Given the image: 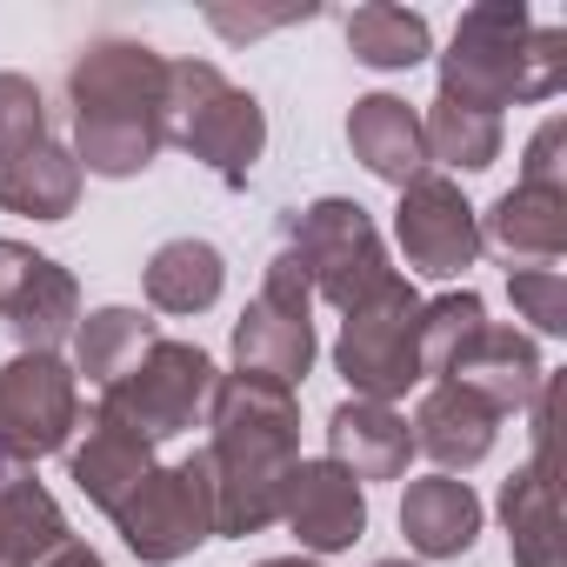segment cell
Masks as SVG:
<instances>
[{"label":"cell","instance_id":"obj_18","mask_svg":"<svg viewBox=\"0 0 567 567\" xmlns=\"http://www.w3.org/2000/svg\"><path fill=\"white\" fill-rule=\"evenodd\" d=\"M328 461L348 467L361 487L368 481H401L408 461H414V434L394 408L381 401H341L328 414Z\"/></svg>","mask_w":567,"mask_h":567},{"label":"cell","instance_id":"obj_22","mask_svg":"<svg viewBox=\"0 0 567 567\" xmlns=\"http://www.w3.org/2000/svg\"><path fill=\"white\" fill-rule=\"evenodd\" d=\"M501 520L514 567H560V501H554V454H534L501 487Z\"/></svg>","mask_w":567,"mask_h":567},{"label":"cell","instance_id":"obj_34","mask_svg":"<svg viewBox=\"0 0 567 567\" xmlns=\"http://www.w3.org/2000/svg\"><path fill=\"white\" fill-rule=\"evenodd\" d=\"M41 567H107V560H101L94 547H81V540H61V547H54Z\"/></svg>","mask_w":567,"mask_h":567},{"label":"cell","instance_id":"obj_16","mask_svg":"<svg viewBox=\"0 0 567 567\" xmlns=\"http://www.w3.org/2000/svg\"><path fill=\"white\" fill-rule=\"evenodd\" d=\"M501 247L507 260H527V267H554L567 254V187H540V181H520L507 187L487 214H481V247Z\"/></svg>","mask_w":567,"mask_h":567},{"label":"cell","instance_id":"obj_17","mask_svg":"<svg viewBox=\"0 0 567 567\" xmlns=\"http://www.w3.org/2000/svg\"><path fill=\"white\" fill-rule=\"evenodd\" d=\"M494 427H501V414H487V408H481L467 388H454V381H434V388L421 394L414 421H408L414 447H421L427 461H441V474H467L474 461H487V454H494Z\"/></svg>","mask_w":567,"mask_h":567},{"label":"cell","instance_id":"obj_24","mask_svg":"<svg viewBox=\"0 0 567 567\" xmlns=\"http://www.w3.org/2000/svg\"><path fill=\"white\" fill-rule=\"evenodd\" d=\"M154 341H161L154 315H141V308H101V315H87V321L74 328V374H87V381L107 394L121 374L141 368V354H147Z\"/></svg>","mask_w":567,"mask_h":567},{"label":"cell","instance_id":"obj_10","mask_svg":"<svg viewBox=\"0 0 567 567\" xmlns=\"http://www.w3.org/2000/svg\"><path fill=\"white\" fill-rule=\"evenodd\" d=\"M81 427V381L61 354H14L0 368V447L21 461L61 454Z\"/></svg>","mask_w":567,"mask_h":567},{"label":"cell","instance_id":"obj_23","mask_svg":"<svg viewBox=\"0 0 567 567\" xmlns=\"http://www.w3.org/2000/svg\"><path fill=\"white\" fill-rule=\"evenodd\" d=\"M227 288V260L214 240H161L154 260H147V308L154 315H207Z\"/></svg>","mask_w":567,"mask_h":567},{"label":"cell","instance_id":"obj_29","mask_svg":"<svg viewBox=\"0 0 567 567\" xmlns=\"http://www.w3.org/2000/svg\"><path fill=\"white\" fill-rule=\"evenodd\" d=\"M507 301L520 308V321H534V334H567V274L560 267H514Z\"/></svg>","mask_w":567,"mask_h":567},{"label":"cell","instance_id":"obj_25","mask_svg":"<svg viewBox=\"0 0 567 567\" xmlns=\"http://www.w3.org/2000/svg\"><path fill=\"white\" fill-rule=\"evenodd\" d=\"M348 48H354L361 68L401 74V68H421V61H427L434 34H427V14L374 0V8H354V14H348Z\"/></svg>","mask_w":567,"mask_h":567},{"label":"cell","instance_id":"obj_11","mask_svg":"<svg viewBox=\"0 0 567 567\" xmlns=\"http://www.w3.org/2000/svg\"><path fill=\"white\" fill-rule=\"evenodd\" d=\"M0 321L14 328L21 354H54L81 328V288L74 274L21 240H0Z\"/></svg>","mask_w":567,"mask_h":567},{"label":"cell","instance_id":"obj_12","mask_svg":"<svg viewBox=\"0 0 567 567\" xmlns=\"http://www.w3.org/2000/svg\"><path fill=\"white\" fill-rule=\"evenodd\" d=\"M394 240H401V254H408L414 274L454 280V274L474 267V254H481V214L467 207V194H461L447 174H421L414 187H401Z\"/></svg>","mask_w":567,"mask_h":567},{"label":"cell","instance_id":"obj_26","mask_svg":"<svg viewBox=\"0 0 567 567\" xmlns=\"http://www.w3.org/2000/svg\"><path fill=\"white\" fill-rule=\"evenodd\" d=\"M61 540H74V534L41 481H28L21 494L0 501V567H41Z\"/></svg>","mask_w":567,"mask_h":567},{"label":"cell","instance_id":"obj_9","mask_svg":"<svg viewBox=\"0 0 567 567\" xmlns=\"http://www.w3.org/2000/svg\"><path fill=\"white\" fill-rule=\"evenodd\" d=\"M234 361H240V374H260L274 388L308 381V368H315V288L288 254L267 260L260 295L234 321Z\"/></svg>","mask_w":567,"mask_h":567},{"label":"cell","instance_id":"obj_36","mask_svg":"<svg viewBox=\"0 0 567 567\" xmlns=\"http://www.w3.org/2000/svg\"><path fill=\"white\" fill-rule=\"evenodd\" d=\"M374 567H408V560H374Z\"/></svg>","mask_w":567,"mask_h":567},{"label":"cell","instance_id":"obj_6","mask_svg":"<svg viewBox=\"0 0 567 567\" xmlns=\"http://www.w3.org/2000/svg\"><path fill=\"white\" fill-rule=\"evenodd\" d=\"M334 368L354 388V401H401L408 388H421V295L414 280L388 274L368 301L348 308L341 341H334Z\"/></svg>","mask_w":567,"mask_h":567},{"label":"cell","instance_id":"obj_28","mask_svg":"<svg viewBox=\"0 0 567 567\" xmlns=\"http://www.w3.org/2000/svg\"><path fill=\"white\" fill-rule=\"evenodd\" d=\"M487 328V308L474 288H454L441 301H421V381H447V368L467 354V341Z\"/></svg>","mask_w":567,"mask_h":567},{"label":"cell","instance_id":"obj_4","mask_svg":"<svg viewBox=\"0 0 567 567\" xmlns=\"http://www.w3.org/2000/svg\"><path fill=\"white\" fill-rule=\"evenodd\" d=\"M167 141L214 167L227 187H247L267 154V114L214 61H167Z\"/></svg>","mask_w":567,"mask_h":567},{"label":"cell","instance_id":"obj_14","mask_svg":"<svg viewBox=\"0 0 567 567\" xmlns=\"http://www.w3.org/2000/svg\"><path fill=\"white\" fill-rule=\"evenodd\" d=\"M447 381L454 388H467L487 414H520V408H534V394L547 388V368H540V354H534V341L520 334V328H481L474 341H467V354L447 368Z\"/></svg>","mask_w":567,"mask_h":567},{"label":"cell","instance_id":"obj_1","mask_svg":"<svg viewBox=\"0 0 567 567\" xmlns=\"http://www.w3.org/2000/svg\"><path fill=\"white\" fill-rule=\"evenodd\" d=\"M214 441V534H260L280 520V487L301 461V401L295 388H274L260 374H220L207 401Z\"/></svg>","mask_w":567,"mask_h":567},{"label":"cell","instance_id":"obj_30","mask_svg":"<svg viewBox=\"0 0 567 567\" xmlns=\"http://www.w3.org/2000/svg\"><path fill=\"white\" fill-rule=\"evenodd\" d=\"M48 141V107L28 74H0V154Z\"/></svg>","mask_w":567,"mask_h":567},{"label":"cell","instance_id":"obj_35","mask_svg":"<svg viewBox=\"0 0 567 567\" xmlns=\"http://www.w3.org/2000/svg\"><path fill=\"white\" fill-rule=\"evenodd\" d=\"M254 567H321V560H308V554H280V560H254Z\"/></svg>","mask_w":567,"mask_h":567},{"label":"cell","instance_id":"obj_20","mask_svg":"<svg viewBox=\"0 0 567 567\" xmlns=\"http://www.w3.org/2000/svg\"><path fill=\"white\" fill-rule=\"evenodd\" d=\"M0 207L28 214V220H68L81 207V161L54 134L34 147L0 154Z\"/></svg>","mask_w":567,"mask_h":567},{"label":"cell","instance_id":"obj_13","mask_svg":"<svg viewBox=\"0 0 567 567\" xmlns=\"http://www.w3.org/2000/svg\"><path fill=\"white\" fill-rule=\"evenodd\" d=\"M280 520L295 527L301 554H341L368 534V494L348 467L321 461H295L288 487H280Z\"/></svg>","mask_w":567,"mask_h":567},{"label":"cell","instance_id":"obj_32","mask_svg":"<svg viewBox=\"0 0 567 567\" xmlns=\"http://www.w3.org/2000/svg\"><path fill=\"white\" fill-rule=\"evenodd\" d=\"M227 41H254V34H267V28H288V21H315V8H280V14H234V8H214L207 14Z\"/></svg>","mask_w":567,"mask_h":567},{"label":"cell","instance_id":"obj_5","mask_svg":"<svg viewBox=\"0 0 567 567\" xmlns=\"http://www.w3.org/2000/svg\"><path fill=\"white\" fill-rule=\"evenodd\" d=\"M280 254L308 274L315 301H328V308H341V315H348L354 301H368L381 280L394 274V267H388V247H381V227L368 220L361 200H341V194L280 214Z\"/></svg>","mask_w":567,"mask_h":567},{"label":"cell","instance_id":"obj_15","mask_svg":"<svg viewBox=\"0 0 567 567\" xmlns=\"http://www.w3.org/2000/svg\"><path fill=\"white\" fill-rule=\"evenodd\" d=\"M348 147L388 187H414L427 174V134H421V114L401 94H361L354 114H348Z\"/></svg>","mask_w":567,"mask_h":567},{"label":"cell","instance_id":"obj_33","mask_svg":"<svg viewBox=\"0 0 567 567\" xmlns=\"http://www.w3.org/2000/svg\"><path fill=\"white\" fill-rule=\"evenodd\" d=\"M34 481V461H21L14 447H0V501H8V494H21Z\"/></svg>","mask_w":567,"mask_h":567},{"label":"cell","instance_id":"obj_19","mask_svg":"<svg viewBox=\"0 0 567 567\" xmlns=\"http://www.w3.org/2000/svg\"><path fill=\"white\" fill-rule=\"evenodd\" d=\"M401 534L421 560H461L481 534V494L454 474H427L408 481L401 494Z\"/></svg>","mask_w":567,"mask_h":567},{"label":"cell","instance_id":"obj_3","mask_svg":"<svg viewBox=\"0 0 567 567\" xmlns=\"http://www.w3.org/2000/svg\"><path fill=\"white\" fill-rule=\"evenodd\" d=\"M567 87V34L534 28L520 0H481L461 14L454 48L441 54V101H461L474 114L514 107V101H554Z\"/></svg>","mask_w":567,"mask_h":567},{"label":"cell","instance_id":"obj_27","mask_svg":"<svg viewBox=\"0 0 567 567\" xmlns=\"http://www.w3.org/2000/svg\"><path fill=\"white\" fill-rule=\"evenodd\" d=\"M421 134H427V161H447L461 174H481V167L501 161V121L494 114H474L461 101H441L434 94V107L421 114Z\"/></svg>","mask_w":567,"mask_h":567},{"label":"cell","instance_id":"obj_21","mask_svg":"<svg viewBox=\"0 0 567 567\" xmlns=\"http://www.w3.org/2000/svg\"><path fill=\"white\" fill-rule=\"evenodd\" d=\"M147 467H154V447L141 441V434H127V427H114L107 414H87V441L68 454V474H74V487L114 520L121 514V501L147 481Z\"/></svg>","mask_w":567,"mask_h":567},{"label":"cell","instance_id":"obj_31","mask_svg":"<svg viewBox=\"0 0 567 567\" xmlns=\"http://www.w3.org/2000/svg\"><path fill=\"white\" fill-rule=\"evenodd\" d=\"M560 147H567V121H540V134L527 141V161H520V181H540V187H567L560 174Z\"/></svg>","mask_w":567,"mask_h":567},{"label":"cell","instance_id":"obj_7","mask_svg":"<svg viewBox=\"0 0 567 567\" xmlns=\"http://www.w3.org/2000/svg\"><path fill=\"white\" fill-rule=\"evenodd\" d=\"M214 381H220V368H214L207 348H194V341H154V348L141 354V368L121 374V381L101 394L94 414H107L114 427H127V434H141L147 447H161V441L187 434V427L207 414Z\"/></svg>","mask_w":567,"mask_h":567},{"label":"cell","instance_id":"obj_2","mask_svg":"<svg viewBox=\"0 0 567 567\" xmlns=\"http://www.w3.org/2000/svg\"><path fill=\"white\" fill-rule=\"evenodd\" d=\"M74 161L101 181H134L167 147V61L147 41H94L68 68Z\"/></svg>","mask_w":567,"mask_h":567},{"label":"cell","instance_id":"obj_8","mask_svg":"<svg viewBox=\"0 0 567 567\" xmlns=\"http://www.w3.org/2000/svg\"><path fill=\"white\" fill-rule=\"evenodd\" d=\"M127 554H141L147 567H174L187 560L200 540H214V474H207V454H187V461H154L147 481L121 501L114 514Z\"/></svg>","mask_w":567,"mask_h":567}]
</instances>
